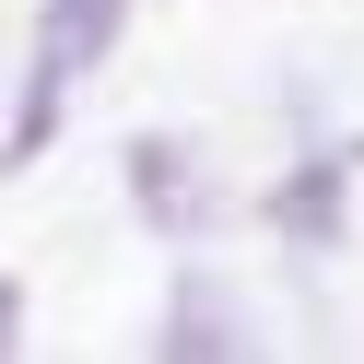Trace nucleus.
<instances>
[{
	"mask_svg": "<svg viewBox=\"0 0 364 364\" xmlns=\"http://www.w3.org/2000/svg\"><path fill=\"white\" fill-rule=\"evenodd\" d=\"M129 200H141V223L153 235H212V176H200V153L188 141H165V129H141L129 141Z\"/></svg>",
	"mask_w": 364,
	"mask_h": 364,
	"instance_id": "f257e3e1",
	"label": "nucleus"
},
{
	"mask_svg": "<svg viewBox=\"0 0 364 364\" xmlns=\"http://www.w3.org/2000/svg\"><path fill=\"white\" fill-rule=\"evenodd\" d=\"M118 12H129V0H48V24H36V71L71 95V82L118 48Z\"/></svg>",
	"mask_w": 364,
	"mask_h": 364,
	"instance_id": "f03ea898",
	"label": "nucleus"
},
{
	"mask_svg": "<svg viewBox=\"0 0 364 364\" xmlns=\"http://www.w3.org/2000/svg\"><path fill=\"white\" fill-rule=\"evenodd\" d=\"M165 353L176 364H212V353H247V317H235V294L223 282H176V306H165Z\"/></svg>",
	"mask_w": 364,
	"mask_h": 364,
	"instance_id": "7ed1b4c3",
	"label": "nucleus"
},
{
	"mask_svg": "<svg viewBox=\"0 0 364 364\" xmlns=\"http://www.w3.org/2000/svg\"><path fill=\"white\" fill-rule=\"evenodd\" d=\"M270 223H282L294 247H329L341 235V165H294L282 188H270Z\"/></svg>",
	"mask_w": 364,
	"mask_h": 364,
	"instance_id": "20e7f679",
	"label": "nucleus"
},
{
	"mask_svg": "<svg viewBox=\"0 0 364 364\" xmlns=\"http://www.w3.org/2000/svg\"><path fill=\"white\" fill-rule=\"evenodd\" d=\"M12 341H24V294L0 282V353H12Z\"/></svg>",
	"mask_w": 364,
	"mask_h": 364,
	"instance_id": "39448f33",
	"label": "nucleus"
}]
</instances>
